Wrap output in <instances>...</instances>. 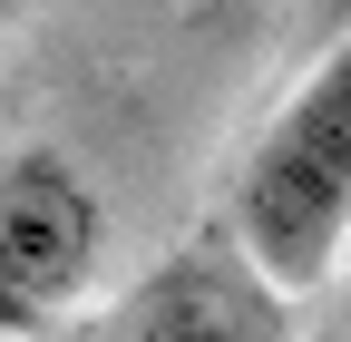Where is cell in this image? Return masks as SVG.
<instances>
[{
    "instance_id": "obj_1",
    "label": "cell",
    "mask_w": 351,
    "mask_h": 342,
    "mask_svg": "<svg viewBox=\"0 0 351 342\" xmlns=\"http://www.w3.org/2000/svg\"><path fill=\"white\" fill-rule=\"evenodd\" d=\"M234 244L263 284H322L351 254V30L302 69V89L274 108L234 176Z\"/></svg>"
},
{
    "instance_id": "obj_2",
    "label": "cell",
    "mask_w": 351,
    "mask_h": 342,
    "mask_svg": "<svg viewBox=\"0 0 351 342\" xmlns=\"http://www.w3.org/2000/svg\"><path fill=\"white\" fill-rule=\"evenodd\" d=\"M108 254V196L69 147H0V342L49 332Z\"/></svg>"
},
{
    "instance_id": "obj_3",
    "label": "cell",
    "mask_w": 351,
    "mask_h": 342,
    "mask_svg": "<svg viewBox=\"0 0 351 342\" xmlns=\"http://www.w3.org/2000/svg\"><path fill=\"white\" fill-rule=\"evenodd\" d=\"M108 342H293V313H283V284H263L254 254L225 235V244L166 254L117 304Z\"/></svg>"
},
{
    "instance_id": "obj_4",
    "label": "cell",
    "mask_w": 351,
    "mask_h": 342,
    "mask_svg": "<svg viewBox=\"0 0 351 342\" xmlns=\"http://www.w3.org/2000/svg\"><path fill=\"white\" fill-rule=\"evenodd\" d=\"M341 332H351V254H341Z\"/></svg>"
},
{
    "instance_id": "obj_5",
    "label": "cell",
    "mask_w": 351,
    "mask_h": 342,
    "mask_svg": "<svg viewBox=\"0 0 351 342\" xmlns=\"http://www.w3.org/2000/svg\"><path fill=\"white\" fill-rule=\"evenodd\" d=\"M0 10H10V0H0Z\"/></svg>"
}]
</instances>
